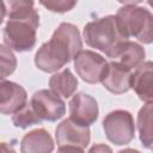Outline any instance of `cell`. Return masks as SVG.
I'll return each mask as SVG.
<instances>
[{
  "label": "cell",
  "instance_id": "6da1fadb",
  "mask_svg": "<svg viewBox=\"0 0 153 153\" xmlns=\"http://www.w3.org/2000/svg\"><path fill=\"white\" fill-rule=\"evenodd\" d=\"M79 29L72 23H61L48 42L35 54V65L45 73H56L82 50Z\"/></svg>",
  "mask_w": 153,
  "mask_h": 153
},
{
  "label": "cell",
  "instance_id": "7a4b0ae2",
  "mask_svg": "<svg viewBox=\"0 0 153 153\" xmlns=\"http://www.w3.org/2000/svg\"><path fill=\"white\" fill-rule=\"evenodd\" d=\"M82 35L90 48L104 53L108 57L124 41L129 39L121 19L116 14H109L88 22L84 26Z\"/></svg>",
  "mask_w": 153,
  "mask_h": 153
},
{
  "label": "cell",
  "instance_id": "3957f363",
  "mask_svg": "<svg viewBox=\"0 0 153 153\" xmlns=\"http://www.w3.org/2000/svg\"><path fill=\"white\" fill-rule=\"evenodd\" d=\"M38 26L39 14L36 10L26 17L7 19L2 29L4 44L18 53L32 50L36 45Z\"/></svg>",
  "mask_w": 153,
  "mask_h": 153
},
{
  "label": "cell",
  "instance_id": "277c9868",
  "mask_svg": "<svg viewBox=\"0 0 153 153\" xmlns=\"http://www.w3.org/2000/svg\"><path fill=\"white\" fill-rule=\"evenodd\" d=\"M116 16L121 19L126 33L143 44L153 43V13L136 5L122 6Z\"/></svg>",
  "mask_w": 153,
  "mask_h": 153
},
{
  "label": "cell",
  "instance_id": "5b68a950",
  "mask_svg": "<svg viewBox=\"0 0 153 153\" xmlns=\"http://www.w3.org/2000/svg\"><path fill=\"white\" fill-rule=\"evenodd\" d=\"M55 139L60 152H84L91 141V131L87 126L63 120L55 129Z\"/></svg>",
  "mask_w": 153,
  "mask_h": 153
},
{
  "label": "cell",
  "instance_id": "8992f818",
  "mask_svg": "<svg viewBox=\"0 0 153 153\" xmlns=\"http://www.w3.org/2000/svg\"><path fill=\"white\" fill-rule=\"evenodd\" d=\"M102 124L106 139L116 146L128 145L135 136L134 117L127 110L118 109L109 112Z\"/></svg>",
  "mask_w": 153,
  "mask_h": 153
},
{
  "label": "cell",
  "instance_id": "52a82bcc",
  "mask_svg": "<svg viewBox=\"0 0 153 153\" xmlns=\"http://www.w3.org/2000/svg\"><path fill=\"white\" fill-rule=\"evenodd\" d=\"M30 104L42 121L56 122L66 114V103L53 90L36 91L30 99Z\"/></svg>",
  "mask_w": 153,
  "mask_h": 153
},
{
  "label": "cell",
  "instance_id": "ba28073f",
  "mask_svg": "<svg viewBox=\"0 0 153 153\" xmlns=\"http://www.w3.org/2000/svg\"><path fill=\"white\" fill-rule=\"evenodd\" d=\"M73 61L78 76L87 84L102 82L109 63L100 54L88 49L81 50Z\"/></svg>",
  "mask_w": 153,
  "mask_h": 153
},
{
  "label": "cell",
  "instance_id": "9c48e42d",
  "mask_svg": "<svg viewBox=\"0 0 153 153\" xmlns=\"http://www.w3.org/2000/svg\"><path fill=\"white\" fill-rule=\"evenodd\" d=\"M69 117L79 124L90 127L99 116V106L97 100L85 92H79L72 96L69 103Z\"/></svg>",
  "mask_w": 153,
  "mask_h": 153
},
{
  "label": "cell",
  "instance_id": "30bf717a",
  "mask_svg": "<svg viewBox=\"0 0 153 153\" xmlns=\"http://www.w3.org/2000/svg\"><path fill=\"white\" fill-rule=\"evenodd\" d=\"M27 104L25 88L10 80L0 82V111L2 115H13Z\"/></svg>",
  "mask_w": 153,
  "mask_h": 153
},
{
  "label": "cell",
  "instance_id": "8fae6325",
  "mask_svg": "<svg viewBox=\"0 0 153 153\" xmlns=\"http://www.w3.org/2000/svg\"><path fill=\"white\" fill-rule=\"evenodd\" d=\"M131 74L130 68L112 60L108 63L105 74L102 79V85L114 94L126 93L130 88Z\"/></svg>",
  "mask_w": 153,
  "mask_h": 153
},
{
  "label": "cell",
  "instance_id": "7c38bea8",
  "mask_svg": "<svg viewBox=\"0 0 153 153\" xmlns=\"http://www.w3.org/2000/svg\"><path fill=\"white\" fill-rule=\"evenodd\" d=\"M130 88L142 102L153 100V61H143L131 74Z\"/></svg>",
  "mask_w": 153,
  "mask_h": 153
},
{
  "label": "cell",
  "instance_id": "4fadbf2b",
  "mask_svg": "<svg viewBox=\"0 0 153 153\" xmlns=\"http://www.w3.org/2000/svg\"><path fill=\"white\" fill-rule=\"evenodd\" d=\"M23 153H49L54 151L51 135L44 128H37L26 133L20 140Z\"/></svg>",
  "mask_w": 153,
  "mask_h": 153
},
{
  "label": "cell",
  "instance_id": "5bb4252c",
  "mask_svg": "<svg viewBox=\"0 0 153 153\" xmlns=\"http://www.w3.org/2000/svg\"><path fill=\"white\" fill-rule=\"evenodd\" d=\"M146 51L142 45L133 41H124L111 55L110 59L133 69L145 61Z\"/></svg>",
  "mask_w": 153,
  "mask_h": 153
},
{
  "label": "cell",
  "instance_id": "9a60e30c",
  "mask_svg": "<svg viewBox=\"0 0 153 153\" xmlns=\"http://www.w3.org/2000/svg\"><path fill=\"white\" fill-rule=\"evenodd\" d=\"M136 128L142 146L147 149H153V100L146 102L139 110Z\"/></svg>",
  "mask_w": 153,
  "mask_h": 153
},
{
  "label": "cell",
  "instance_id": "2e32d148",
  "mask_svg": "<svg viewBox=\"0 0 153 153\" xmlns=\"http://www.w3.org/2000/svg\"><path fill=\"white\" fill-rule=\"evenodd\" d=\"M78 79L71 72L69 68H65L61 72L54 73L49 79V87L63 98L72 97L78 88Z\"/></svg>",
  "mask_w": 153,
  "mask_h": 153
},
{
  "label": "cell",
  "instance_id": "e0dca14e",
  "mask_svg": "<svg viewBox=\"0 0 153 153\" xmlns=\"http://www.w3.org/2000/svg\"><path fill=\"white\" fill-rule=\"evenodd\" d=\"M36 8L33 0H2V18H23L31 14Z\"/></svg>",
  "mask_w": 153,
  "mask_h": 153
},
{
  "label": "cell",
  "instance_id": "ac0fdd59",
  "mask_svg": "<svg viewBox=\"0 0 153 153\" xmlns=\"http://www.w3.org/2000/svg\"><path fill=\"white\" fill-rule=\"evenodd\" d=\"M43 121L37 116L35 110L32 109L31 104L27 103L25 106H23L19 111L12 115V123L17 128L26 129L35 124H41Z\"/></svg>",
  "mask_w": 153,
  "mask_h": 153
},
{
  "label": "cell",
  "instance_id": "d6986e66",
  "mask_svg": "<svg viewBox=\"0 0 153 153\" xmlns=\"http://www.w3.org/2000/svg\"><path fill=\"white\" fill-rule=\"evenodd\" d=\"M6 44L0 45V54H1V80H5L10 74L16 71L17 67V59L14 54L11 51Z\"/></svg>",
  "mask_w": 153,
  "mask_h": 153
},
{
  "label": "cell",
  "instance_id": "ffe728a7",
  "mask_svg": "<svg viewBox=\"0 0 153 153\" xmlns=\"http://www.w3.org/2000/svg\"><path fill=\"white\" fill-rule=\"evenodd\" d=\"M38 1L48 11L55 13L69 12L78 4V0H38Z\"/></svg>",
  "mask_w": 153,
  "mask_h": 153
},
{
  "label": "cell",
  "instance_id": "44dd1931",
  "mask_svg": "<svg viewBox=\"0 0 153 153\" xmlns=\"http://www.w3.org/2000/svg\"><path fill=\"white\" fill-rule=\"evenodd\" d=\"M120 4H122L123 6H131V5H137L141 4L143 0H117Z\"/></svg>",
  "mask_w": 153,
  "mask_h": 153
},
{
  "label": "cell",
  "instance_id": "7402d4cb",
  "mask_svg": "<svg viewBox=\"0 0 153 153\" xmlns=\"http://www.w3.org/2000/svg\"><path fill=\"white\" fill-rule=\"evenodd\" d=\"M97 152V151H109V152H111V148L110 147H106V146H104V145H97V146H93L92 148H90V152Z\"/></svg>",
  "mask_w": 153,
  "mask_h": 153
},
{
  "label": "cell",
  "instance_id": "603a6c76",
  "mask_svg": "<svg viewBox=\"0 0 153 153\" xmlns=\"http://www.w3.org/2000/svg\"><path fill=\"white\" fill-rule=\"evenodd\" d=\"M147 2H148V5H149V6L153 8V0H147Z\"/></svg>",
  "mask_w": 153,
  "mask_h": 153
}]
</instances>
